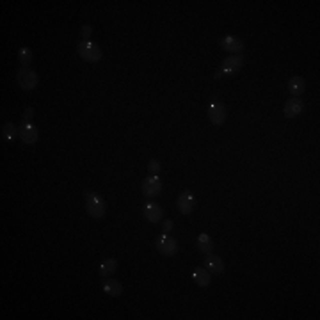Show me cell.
I'll list each match as a JSON object with an SVG mask.
<instances>
[{
  "label": "cell",
  "mask_w": 320,
  "mask_h": 320,
  "mask_svg": "<svg viewBox=\"0 0 320 320\" xmlns=\"http://www.w3.org/2000/svg\"><path fill=\"white\" fill-rule=\"evenodd\" d=\"M242 66H244V57L230 56L228 59H224L222 66L216 72L214 78L217 80V78H222V76H226V75H235V73H238L240 70H242Z\"/></svg>",
  "instance_id": "6da1fadb"
},
{
  "label": "cell",
  "mask_w": 320,
  "mask_h": 320,
  "mask_svg": "<svg viewBox=\"0 0 320 320\" xmlns=\"http://www.w3.org/2000/svg\"><path fill=\"white\" fill-rule=\"evenodd\" d=\"M16 82H18V86H20L24 91L30 92L36 89L38 84H40V76H38V73L34 72V70L22 68V70H18V73H16Z\"/></svg>",
  "instance_id": "7a4b0ae2"
},
{
  "label": "cell",
  "mask_w": 320,
  "mask_h": 320,
  "mask_svg": "<svg viewBox=\"0 0 320 320\" xmlns=\"http://www.w3.org/2000/svg\"><path fill=\"white\" fill-rule=\"evenodd\" d=\"M105 210H107V206H105L104 198H100L98 194H94V192H91V194L86 196V212L91 217L102 219V217L105 216Z\"/></svg>",
  "instance_id": "3957f363"
},
{
  "label": "cell",
  "mask_w": 320,
  "mask_h": 320,
  "mask_svg": "<svg viewBox=\"0 0 320 320\" xmlns=\"http://www.w3.org/2000/svg\"><path fill=\"white\" fill-rule=\"evenodd\" d=\"M76 52H78V56L82 57V59L88 60V62H98V60L102 59L100 46L96 43H92V41H80V43L76 44Z\"/></svg>",
  "instance_id": "277c9868"
},
{
  "label": "cell",
  "mask_w": 320,
  "mask_h": 320,
  "mask_svg": "<svg viewBox=\"0 0 320 320\" xmlns=\"http://www.w3.org/2000/svg\"><path fill=\"white\" fill-rule=\"evenodd\" d=\"M155 248L162 256L171 258V256H174L176 252H178V240L166 235V233H162V235H158L155 238Z\"/></svg>",
  "instance_id": "5b68a950"
},
{
  "label": "cell",
  "mask_w": 320,
  "mask_h": 320,
  "mask_svg": "<svg viewBox=\"0 0 320 320\" xmlns=\"http://www.w3.org/2000/svg\"><path fill=\"white\" fill-rule=\"evenodd\" d=\"M208 116H210L212 124H216V126L224 124V121H226V107H224L222 102L217 100V98H212L210 105H208Z\"/></svg>",
  "instance_id": "8992f818"
},
{
  "label": "cell",
  "mask_w": 320,
  "mask_h": 320,
  "mask_svg": "<svg viewBox=\"0 0 320 320\" xmlns=\"http://www.w3.org/2000/svg\"><path fill=\"white\" fill-rule=\"evenodd\" d=\"M18 137L24 144H34L40 137V130L36 124H32L30 121H25L24 124H20L18 128Z\"/></svg>",
  "instance_id": "52a82bcc"
},
{
  "label": "cell",
  "mask_w": 320,
  "mask_h": 320,
  "mask_svg": "<svg viewBox=\"0 0 320 320\" xmlns=\"http://www.w3.org/2000/svg\"><path fill=\"white\" fill-rule=\"evenodd\" d=\"M162 192V180L158 176H148L146 180L142 182V194L150 200L156 198Z\"/></svg>",
  "instance_id": "ba28073f"
},
{
  "label": "cell",
  "mask_w": 320,
  "mask_h": 320,
  "mask_svg": "<svg viewBox=\"0 0 320 320\" xmlns=\"http://www.w3.org/2000/svg\"><path fill=\"white\" fill-rule=\"evenodd\" d=\"M220 46H222L226 52L232 54V56H240V54L244 52L246 44L244 41L236 36H224L222 40H220Z\"/></svg>",
  "instance_id": "9c48e42d"
},
{
  "label": "cell",
  "mask_w": 320,
  "mask_h": 320,
  "mask_svg": "<svg viewBox=\"0 0 320 320\" xmlns=\"http://www.w3.org/2000/svg\"><path fill=\"white\" fill-rule=\"evenodd\" d=\"M176 206H178V210H180L184 216H190L194 206H196V200H194V196H192L188 190H184L180 196H178V200H176Z\"/></svg>",
  "instance_id": "30bf717a"
},
{
  "label": "cell",
  "mask_w": 320,
  "mask_h": 320,
  "mask_svg": "<svg viewBox=\"0 0 320 320\" xmlns=\"http://www.w3.org/2000/svg\"><path fill=\"white\" fill-rule=\"evenodd\" d=\"M144 217H146V220H150V222H160L162 220V217H164V208L160 206V204L153 203V201H148V203H144Z\"/></svg>",
  "instance_id": "8fae6325"
},
{
  "label": "cell",
  "mask_w": 320,
  "mask_h": 320,
  "mask_svg": "<svg viewBox=\"0 0 320 320\" xmlns=\"http://www.w3.org/2000/svg\"><path fill=\"white\" fill-rule=\"evenodd\" d=\"M302 108H304L302 100H299V98H290V100L284 104V118L294 120V118H297L300 112H302Z\"/></svg>",
  "instance_id": "7c38bea8"
},
{
  "label": "cell",
  "mask_w": 320,
  "mask_h": 320,
  "mask_svg": "<svg viewBox=\"0 0 320 320\" xmlns=\"http://www.w3.org/2000/svg\"><path fill=\"white\" fill-rule=\"evenodd\" d=\"M192 278H194V281H196L198 286L206 288L208 284L212 283L210 270H208V268H204V267H196V268H194V272H192Z\"/></svg>",
  "instance_id": "4fadbf2b"
},
{
  "label": "cell",
  "mask_w": 320,
  "mask_h": 320,
  "mask_svg": "<svg viewBox=\"0 0 320 320\" xmlns=\"http://www.w3.org/2000/svg\"><path fill=\"white\" fill-rule=\"evenodd\" d=\"M204 264H206V268L210 272H214V274H222L224 272V262L220 256H216V254H206V260H204Z\"/></svg>",
  "instance_id": "5bb4252c"
},
{
  "label": "cell",
  "mask_w": 320,
  "mask_h": 320,
  "mask_svg": "<svg viewBox=\"0 0 320 320\" xmlns=\"http://www.w3.org/2000/svg\"><path fill=\"white\" fill-rule=\"evenodd\" d=\"M102 288H104V292L107 294V296H112V297H118L123 294V284L116 280H105L104 283H102Z\"/></svg>",
  "instance_id": "9a60e30c"
},
{
  "label": "cell",
  "mask_w": 320,
  "mask_h": 320,
  "mask_svg": "<svg viewBox=\"0 0 320 320\" xmlns=\"http://www.w3.org/2000/svg\"><path fill=\"white\" fill-rule=\"evenodd\" d=\"M304 88H306V84H304V80L300 76H294V78L288 80V91H290V94L294 98H299L304 92Z\"/></svg>",
  "instance_id": "2e32d148"
},
{
  "label": "cell",
  "mask_w": 320,
  "mask_h": 320,
  "mask_svg": "<svg viewBox=\"0 0 320 320\" xmlns=\"http://www.w3.org/2000/svg\"><path fill=\"white\" fill-rule=\"evenodd\" d=\"M198 249H200L203 254H210V252H212L214 242H212V238H210V235H206V233L198 235Z\"/></svg>",
  "instance_id": "e0dca14e"
},
{
  "label": "cell",
  "mask_w": 320,
  "mask_h": 320,
  "mask_svg": "<svg viewBox=\"0 0 320 320\" xmlns=\"http://www.w3.org/2000/svg\"><path fill=\"white\" fill-rule=\"evenodd\" d=\"M116 268H118V264H116V260H114V258H107V260H104V262H102V265H100V272H102V276H104V278L114 274V272H116Z\"/></svg>",
  "instance_id": "ac0fdd59"
},
{
  "label": "cell",
  "mask_w": 320,
  "mask_h": 320,
  "mask_svg": "<svg viewBox=\"0 0 320 320\" xmlns=\"http://www.w3.org/2000/svg\"><path fill=\"white\" fill-rule=\"evenodd\" d=\"M32 59H34V56H32V52L27 46H22L20 50H18V60H20L22 68H28L32 64Z\"/></svg>",
  "instance_id": "d6986e66"
},
{
  "label": "cell",
  "mask_w": 320,
  "mask_h": 320,
  "mask_svg": "<svg viewBox=\"0 0 320 320\" xmlns=\"http://www.w3.org/2000/svg\"><path fill=\"white\" fill-rule=\"evenodd\" d=\"M16 136H18V128H16L12 123H6L4 126H2V140L11 142Z\"/></svg>",
  "instance_id": "ffe728a7"
},
{
  "label": "cell",
  "mask_w": 320,
  "mask_h": 320,
  "mask_svg": "<svg viewBox=\"0 0 320 320\" xmlns=\"http://www.w3.org/2000/svg\"><path fill=\"white\" fill-rule=\"evenodd\" d=\"M148 172L152 176H156L160 174V164L156 162V160H150V164H148Z\"/></svg>",
  "instance_id": "44dd1931"
},
{
  "label": "cell",
  "mask_w": 320,
  "mask_h": 320,
  "mask_svg": "<svg viewBox=\"0 0 320 320\" xmlns=\"http://www.w3.org/2000/svg\"><path fill=\"white\" fill-rule=\"evenodd\" d=\"M91 32H92L91 25L86 24L84 27H82V41H91Z\"/></svg>",
  "instance_id": "7402d4cb"
},
{
  "label": "cell",
  "mask_w": 320,
  "mask_h": 320,
  "mask_svg": "<svg viewBox=\"0 0 320 320\" xmlns=\"http://www.w3.org/2000/svg\"><path fill=\"white\" fill-rule=\"evenodd\" d=\"M172 228H174V222H172V220H164V222H162V233H166V235H169V233L172 232Z\"/></svg>",
  "instance_id": "603a6c76"
},
{
  "label": "cell",
  "mask_w": 320,
  "mask_h": 320,
  "mask_svg": "<svg viewBox=\"0 0 320 320\" xmlns=\"http://www.w3.org/2000/svg\"><path fill=\"white\" fill-rule=\"evenodd\" d=\"M32 118H34V108H32V107L25 108V112H24V120H25V121H30Z\"/></svg>",
  "instance_id": "cb8c5ba5"
}]
</instances>
